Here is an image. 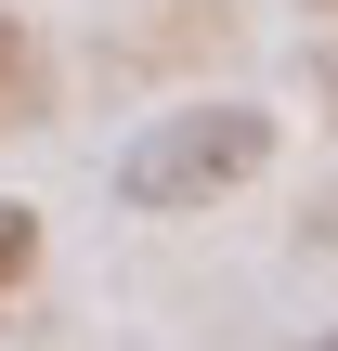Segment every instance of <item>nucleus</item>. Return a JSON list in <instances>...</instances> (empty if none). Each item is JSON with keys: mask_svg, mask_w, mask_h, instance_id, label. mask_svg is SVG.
<instances>
[{"mask_svg": "<svg viewBox=\"0 0 338 351\" xmlns=\"http://www.w3.org/2000/svg\"><path fill=\"white\" fill-rule=\"evenodd\" d=\"M39 117V39H26V13H0V130H26Z\"/></svg>", "mask_w": 338, "mask_h": 351, "instance_id": "f03ea898", "label": "nucleus"}, {"mask_svg": "<svg viewBox=\"0 0 338 351\" xmlns=\"http://www.w3.org/2000/svg\"><path fill=\"white\" fill-rule=\"evenodd\" d=\"M26 274H39V208H26V195H0V300H13Z\"/></svg>", "mask_w": 338, "mask_h": 351, "instance_id": "7ed1b4c3", "label": "nucleus"}, {"mask_svg": "<svg viewBox=\"0 0 338 351\" xmlns=\"http://www.w3.org/2000/svg\"><path fill=\"white\" fill-rule=\"evenodd\" d=\"M313 351H338V326H326V339H313Z\"/></svg>", "mask_w": 338, "mask_h": 351, "instance_id": "20e7f679", "label": "nucleus"}, {"mask_svg": "<svg viewBox=\"0 0 338 351\" xmlns=\"http://www.w3.org/2000/svg\"><path fill=\"white\" fill-rule=\"evenodd\" d=\"M261 169H274V104H169V117L130 130L117 195L143 221H182V208H221L234 182H261Z\"/></svg>", "mask_w": 338, "mask_h": 351, "instance_id": "f257e3e1", "label": "nucleus"}]
</instances>
